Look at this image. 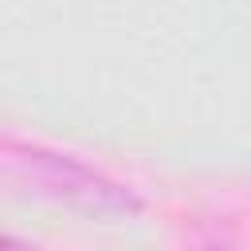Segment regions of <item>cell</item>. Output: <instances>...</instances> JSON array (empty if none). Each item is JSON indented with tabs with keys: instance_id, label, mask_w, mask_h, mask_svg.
<instances>
[{
	"instance_id": "1",
	"label": "cell",
	"mask_w": 251,
	"mask_h": 251,
	"mask_svg": "<svg viewBox=\"0 0 251 251\" xmlns=\"http://www.w3.org/2000/svg\"><path fill=\"white\" fill-rule=\"evenodd\" d=\"M4 176L35 196L71 204L78 212H94V216H133L141 208L137 192L126 188L122 180L82 165L71 153L47 149V145H31V141H16L4 137Z\"/></svg>"
},
{
	"instance_id": "2",
	"label": "cell",
	"mask_w": 251,
	"mask_h": 251,
	"mask_svg": "<svg viewBox=\"0 0 251 251\" xmlns=\"http://www.w3.org/2000/svg\"><path fill=\"white\" fill-rule=\"evenodd\" d=\"M4 251H39V247L27 243V239H20V235H4Z\"/></svg>"
}]
</instances>
